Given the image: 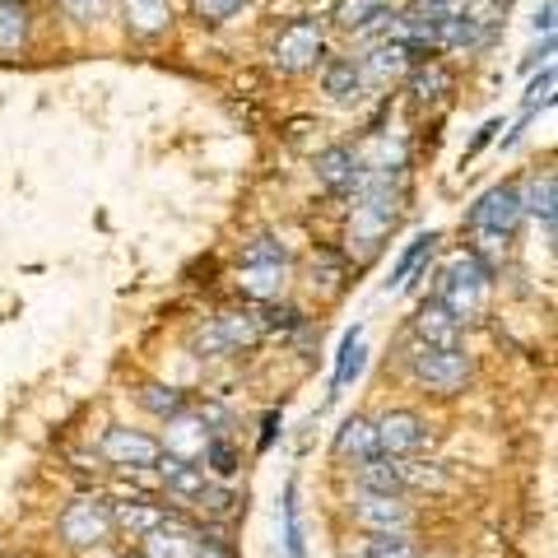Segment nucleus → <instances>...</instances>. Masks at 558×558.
<instances>
[{
	"mask_svg": "<svg viewBox=\"0 0 558 558\" xmlns=\"http://www.w3.org/2000/svg\"><path fill=\"white\" fill-rule=\"evenodd\" d=\"M488 279H494V270L480 266L475 256H451L447 266L438 270V284H433V299H442L457 317H475V312L484 307V293H488Z\"/></svg>",
	"mask_w": 558,
	"mask_h": 558,
	"instance_id": "nucleus-1",
	"label": "nucleus"
},
{
	"mask_svg": "<svg viewBox=\"0 0 558 558\" xmlns=\"http://www.w3.org/2000/svg\"><path fill=\"white\" fill-rule=\"evenodd\" d=\"M256 322L252 312H219L215 322L196 326V336H191V354L196 359H229V354H242L247 344H256Z\"/></svg>",
	"mask_w": 558,
	"mask_h": 558,
	"instance_id": "nucleus-2",
	"label": "nucleus"
},
{
	"mask_svg": "<svg viewBox=\"0 0 558 558\" xmlns=\"http://www.w3.org/2000/svg\"><path fill=\"white\" fill-rule=\"evenodd\" d=\"M410 368H414V377L424 381L428 391H438V396H457L465 381H470V359L461 354V349L418 344L414 354H410Z\"/></svg>",
	"mask_w": 558,
	"mask_h": 558,
	"instance_id": "nucleus-3",
	"label": "nucleus"
},
{
	"mask_svg": "<svg viewBox=\"0 0 558 558\" xmlns=\"http://www.w3.org/2000/svg\"><path fill=\"white\" fill-rule=\"evenodd\" d=\"M57 531L70 549H98L112 535V508L98 498H75L65 502V512L57 517Z\"/></svg>",
	"mask_w": 558,
	"mask_h": 558,
	"instance_id": "nucleus-4",
	"label": "nucleus"
},
{
	"mask_svg": "<svg viewBox=\"0 0 558 558\" xmlns=\"http://www.w3.org/2000/svg\"><path fill=\"white\" fill-rule=\"evenodd\" d=\"M521 219H526V209H521V191L512 182H502L494 191H484V196L470 205V215L465 223L470 229H484V233H517L521 229Z\"/></svg>",
	"mask_w": 558,
	"mask_h": 558,
	"instance_id": "nucleus-5",
	"label": "nucleus"
},
{
	"mask_svg": "<svg viewBox=\"0 0 558 558\" xmlns=\"http://www.w3.org/2000/svg\"><path fill=\"white\" fill-rule=\"evenodd\" d=\"M349 517H354V526H363L368 535H391V531L410 526L405 502L396 494H373V488H359V494L349 498Z\"/></svg>",
	"mask_w": 558,
	"mask_h": 558,
	"instance_id": "nucleus-6",
	"label": "nucleus"
},
{
	"mask_svg": "<svg viewBox=\"0 0 558 558\" xmlns=\"http://www.w3.org/2000/svg\"><path fill=\"white\" fill-rule=\"evenodd\" d=\"M373 428H377V451H381V457L400 461V457H414V451L428 447V424L414 410L381 414V418H373Z\"/></svg>",
	"mask_w": 558,
	"mask_h": 558,
	"instance_id": "nucleus-7",
	"label": "nucleus"
},
{
	"mask_svg": "<svg viewBox=\"0 0 558 558\" xmlns=\"http://www.w3.org/2000/svg\"><path fill=\"white\" fill-rule=\"evenodd\" d=\"M98 447H102V457H108L112 465H121V470H149L163 457L159 438H149V433H140V428H121V424H112L108 433H102Z\"/></svg>",
	"mask_w": 558,
	"mask_h": 558,
	"instance_id": "nucleus-8",
	"label": "nucleus"
},
{
	"mask_svg": "<svg viewBox=\"0 0 558 558\" xmlns=\"http://www.w3.org/2000/svg\"><path fill=\"white\" fill-rule=\"evenodd\" d=\"M461 317L451 312L442 299H428L414 307V317H410V330H414V340L418 344H433V349H461Z\"/></svg>",
	"mask_w": 558,
	"mask_h": 558,
	"instance_id": "nucleus-9",
	"label": "nucleus"
},
{
	"mask_svg": "<svg viewBox=\"0 0 558 558\" xmlns=\"http://www.w3.org/2000/svg\"><path fill=\"white\" fill-rule=\"evenodd\" d=\"M326 57V47H322V28L312 24V20H293L284 33H279V43H275V61L279 70H312Z\"/></svg>",
	"mask_w": 558,
	"mask_h": 558,
	"instance_id": "nucleus-10",
	"label": "nucleus"
},
{
	"mask_svg": "<svg viewBox=\"0 0 558 558\" xmlns=\"http://www.w3.org/2000/svg\"><path fill=\"white\" fill-rule=\"evenodd\" d=\"M317 182L326 186V191H336V196H349V191H359V182H363V159L349 145H330V149H322L317 154Z\"/></svg>",
	"mask_w": 558,
	"mask_h": 558,
	"instance_id": "nucleus-11",
	"label": "nucleus"
},
{
	"mask_svg": "<svg viewBox=\"0 0 558 558\" xmlns=\"http://www.w3.org/2000/svg\"><path fill=\"white\" fill-rule=\"evenodd\" d=\"M336 24L344 33L368 38V33H381V28L396 24V5H391V0H340V5H336Z\"/></svg>",
	"mask_w": 558,
	"mask_h": 558,
	"instance_id": "nucleus-12",
	"label": "nucleus"
},
{
	"mask_svg": "<svg viewBox=\"0 0 558 558\" xmlns=\"http://www.w3.org/2000/svg\"><path fill=\"white\" fill-rule=\"evenodd\" d=\"M159 470H163L168 494H172V498H182V502H196V498L205 494V484H209L205 465L186 461V457H172V451H163V457H159Z\"/></svg>",
	"mask_w": 558,
	"mask_h": 558,
	"instance_id": "nucleus-13",
	"label": "nucleus"
},
{
	"mask_svg": "<svg viewBox=\"0 0 558 558\" xmlns=\"http://www.w3.org/2000/svg\"><path fill=\"white\" fill-rule=\"evenodd\" d=\"M145 545H140V558H191L196 554V531L178 526V521H163V526H154L149 535H140Z\"/></svg>",
	"mask_w": 558,
	"mask_h": 558,
	"instance_id": "nucleus-14",
	"label": "nucleus"
},
{
	"mask_svg": "<svg viewBox=\"0 0 558 558\" xmlns=\"http://www.w3.org/2000/svg\"><path fill=\"white\" fill-rule=\"evenodd\" d=\"M517 191H521V209L545 223V233H554V209H558V178H554V168L535 172V178L526 186H517Z\"/></svg>",
	"mask_w": 558,
	"mask_h": 558,
	"instance_id": "nucleus-15",
	"label": "nucleus"
},
{
	"mask_svg": "<svg viewBox=\"0 0 558 558\" xmlns=\"http://www.w3.org/2000/svg\"><path fill=\"white\" fill-rule=\"evenodd\" d=\"M336 457H354V461H368L377 457V428H373V418H363V414H349L344 424L336 428Z\"/></svg>",
	"mask_w": 558,
	"mask_h": 558,
	"instance_id": "nucleus-16",
	"label": "nucleus"
},
{
	"mask_svg": "<svg viewBox=\"0 0 558 558\" xmlns=\"http://www.w3.org/2000/svg\"><path fill=\"white\" fill-rule=\"evenodd\" d=\"M322 89L336 102H359L368 84H363L354 57H336V61H326V70H322Z\"/></svg>",
	"mask_w": 558,
	"mask_h": 558,
	"instance_id": "nucleus-17",
	"label": "nucleus"
},
{
	"mask_svg": "<svg viewBox=\"0 0 558 558\" xmlns=\"http://www.w3.org/2000/svg\"><path fill=\"white\" fill-rule=\"evenodd\" d=\"M363 359H368V349H363V330H344V340H340V354H336V373H330V400H336L349 381H354L363 373Z\"/></svg>",
	"mask_w": 558,
	"mask_h": 558,
	"instance_id": "nucleus-18",
	"label": "nucleus"
},
{
	"mask_svg": "<svg viewBox=\"0 0 558 558\" xmlns=\"http://www.w3.org/2000/svg\"><path fill=\"white\" fill-rule=\"evenodd\" d=\"M451 84H457V75L442 65V61H424V65H414V75H410V94H414V108H424V102H438L451 94Z\"/></svg>",
	"mask_w": 558,
	"mask_h": 558,
	"instance_id": "nucleus-19",
	"label": "nucleus"
},
{
	"mask_svg": "<svg viewBox=\"0 0 558 558\" xmlns=\"http://www.w3.org/2000/svg\"><path fill=\"white\" fill-rule=\"evenodd\" d=\"M163 521H168V512L154 508V502H145V498H135V502H112V526H121L131 539L149 535L154 526H163Z\"/></svg>",
	"mask_w": 558,
	"mask_h": 558,
	"instance_id": "nucleus-20",
	"label": "nucleus"
},
{
	"mask_svg": "<svg viewBox=\"0 0 558 558\" xmlns=\"http://www.w3.org/2000/svg\"><path fill=\"white\" fill-rule=\"evenodd\" d=\"M405 65L410 61H405V51H400V43H377L368 57H359V75H363V84H387Z\"/></svg>",
	"mask_w": 558,
	"mask_h": 558,
	"instance_id": "nucleus-21",
	"label": "nucleus"
},
{
	"mask_svg": "<svg viewBox=\"0 0 558 558\" xmlns=\"http://www.w3.org/2000/svg\"><path fill=\"white\" fill-rule=\"evenodd\" d=\"M359 465V488H373V494H405V484H400V470H396V457H368V461H354Z\"/></svg>",
	"mask_w": 558,
	"mask_h": 558,
	"instance_id": "nucleus-22",
	"label": "nucleus"
},
{
	"mask_svg": "<svg viewBox=\"0 0 558 558\" xmlns=\"http://www.w3.org/2000/svg\"><path fill=\"white\" fill-rule=\"evenodd\" d=\"M238 289L256 303H275L284 289V266H242L238 270Z\"/></svg>",
	"mask_w": 558,
	"mask_h": 558,
	"instance_id": "nucleus-23",
	"label": "nucleus"
},
{
	"mask_svg": "<svg viewBox=\"0 0 558 558\" xmlns=\"http://www.w3.org/2000/svg\"><path fill=\"white\" fill-rule=\"evenodd\" d=\"M126 20L140 38H154L168 28V0H126Z\"/></svg>",
	"mask_w": 558,
	"mask_h": 558,
	"instance_id": "nucleus-24",
	"label": "nucleus"
},
{
	"mask_svg": "<svg viewBox=\"0 0 558 558\" xmlns=\"http://www.w3.org/2000/svg\"><path fill=\"white\" fill-rule=\"evenodd\" d=\"M28 38V10L24 0H0V51H20Z\"/></svg>",
	"mask_w": 558,
	"mask_h": 558,
	"instance_id": "nucleus-25",
	"label": "nucleus"
},
{
	"mask_svg": "<svg viewBox=\"0 0 558 558\" xmlns=\"http://www.w3.org/2000/svg\"><path fill=\"white\" fill-rule=\"evenodd\" d=\"M140 405L159 418H178L186 410V396L178 387H163V381H145V387H140Z\"/></svg>",
	"mask_w": 558,
	"mask_h": 558,
	"instance_id": "nucleus-26",
	"label": "nucleus"
},
{
	"mask_svg": "<svg viewBox=\"0 0 558 558\" xmlns=\"http://www.w3.org/2000/svg\"><path fill=\"white\" fill-rule=\"evenodd\" d=\"M242 266H289V247L275 233H256L242 247Z\"/></svg>",
	"mask_w": 558,
	"mask_h": 558,
	"instance_id": "nucleus-27",
	"label": "nucleus"
},
{
	"mask_svg": "<svg viewBox=\"0 0 558 558\" xmlns=\"http://www.w3.org/2000/svg\"><path fill=\"white\" fill-rule=\"evenodd\" d=\"M363 558H418V549L410 545L405 531H391V535H373L363 545Z\"/></svg>",
	"mask_w": 558,
	"mask_h": 558,
	"instance_id": "nucleus-28",
	"label": "nucleus"
},
{
	"mask_svg": "<svg viewBox=\"0 0 558 558\" xmlns=\"http://www.w3.org/2000/svg\"><path fill=\"white\" fill-rule=\"evenodd\" d=\"M256 330H299L303 312L299 307H279V303H260V312H252Z\"/></svg>",
	"mask_w": 558,
	"mask_h": 558,
	"instance_id": "nucleus-29",
	"label": "nucleus"
},
{
	"mask_svg": "<svg viewBox=\"0 0 558 558\" xmlns=\"http://www.w3.org/2000/svg\"><path fill=\"white\" fill-rule=\"evenodd\" d=\"M433 242H438V233H418V238L410 242V247L400 252V260L391 266V284H405V279H410V270H414L418 260H424V256L433 252Z\"/></svg>",
	"mask_w": 558,
	"mask_h": 558,
	"instance_id": "nucleus-30",
	"label": "nucleus"
},
{
	"mask_svg": "<svg viewBox=\"0 0 558 558\" xmlns=\"http://www.w3.org/2000/svg\"><path fill=\"white\" fill-rule=\"evenodd\" d=\"M201 457H205V465L215 470L219 480H229L233 470H238V451H233V442H223V438H209V442H205V451H201Z\"/></svg>",
	"mask_w": 558,
	"mask_h": 558,
	"instance_id": "nucleus-31",
	"label": "nucleus"
},
{
	"mask_svg": "<svg viewBox=\"0 0 558 558\" xmlns=\"http://www.w3.org/2000/svg\"><path fill=\"white\" fill-rule=\"evenodd\" d=\"M233 494H229V488H215V484H205V494L196 498V508L201 512H209V517H229L233 512Z\"/></svg>",
	"mask_w": 558,
	"mask_h": 558,
	"instance_id": "nucleus-32",
	"label": "nucleus"
},
{
	"mask_svg": "<svg viewBox=\"0 0 558 558\" xmlns=\"http://www.w3.org/2000/svg\"><path fill=\"white\" fill-rule=\"evenodd\" d=\"M196 5V14L201 20H209V24H219V20H229V14H238L247 0H191Z\"/></svg>",
	"mask_w": 558,
	"mask_h": 558,
	"instance_id": "nucleus-33",
	"label": "nucleus"
},
{
	"mask_svg": "<svg viewBox=\"0 0 558 558\" xmlns=\"http://www.w3.org/2000/svg\"><path fill=\"white\" fill-rule=\"evenodd\" d=\"M57 5L70 14V20L94 24V20H102V10H108V0H57Z\"/></svg>",
	"mask_w": 558,
	"mask_h": 558,
	"instance_id": "nucleus-34",
	"label": "nucleus"
},
{
	"mask_svg": "<svg viewBox=\"0 0 558 558\" xmlns=\"http://www.w3.org/2000/svg\"><path fill=\"white\" fill-rule=\"evenodd\" d=\"M549 94H554V70L545 65V70H539V80L531 84V94H526V112H535L539 102H549Z\"/></svg>",
	"mask_w": 558,
	"mask_h": 558,
	"instance_id": "nucleus-35",
	"label": "nucleus"
},
{
	"mask_svg": "<svg viewBox=\"0 0 558 558\" xmlns=\"http://www.w3.org/2000/svg\"><path fill=\"white\" fill-rule=\"evenodd\" d=\"M275 428H279V414L270 410L266 418H260V442H256L260 451H270V442H275Z\"/></svg>",
	"mask_w": 558,
	"mask_h": 558,
	"instance_id": "nucleus-36",
	"label": "nucleus"
},
{
	"mask_svg": "<svg viewBox=\"0 0 558 558\" xmlns=\"http://www.w3.org/2000/svg\"><path fill=\"white\" fill-rule=\"evenodd\" d=\"M494 131H498V121H488V126H480V135L470 140V149H465V159H475V154L488 145V140H494Z\"/></svg>",
	"mask_w": 558,
	"mask_h": 558,
	"instance_id": "nucleus-37",
	"label": "nucleus"
},
{
	"mask_svg": "<svg viewBox=\"0 0 558 558\" xmlns=\"http://www.w3.org/2000/svg\"><path fill=\"white\" fill-rule=\"evenodd\" d=\"M535 33H545V38H554V0H545V10L535 14Z\"/></svg>",
	"mask_w": 558,
	"mask_h": 558,
	"instance_id": "nucleus-38",
	"label": "nucleus"
},
{
	"mask_svg": "<svg viewBox=\"0 0 558 558\" xmlns=\"http://www.w3.org/2000/svg\"><path fill=\"white\" fill-rule=\"evenodd\" d=\"M126 558H140V554H126Z\"/></svg>",
	"mask_w": 558,
	"mask_h": 558,
	"instance_id": "nucleus-39",
	"label": "nucleus"
}]
</instances>
